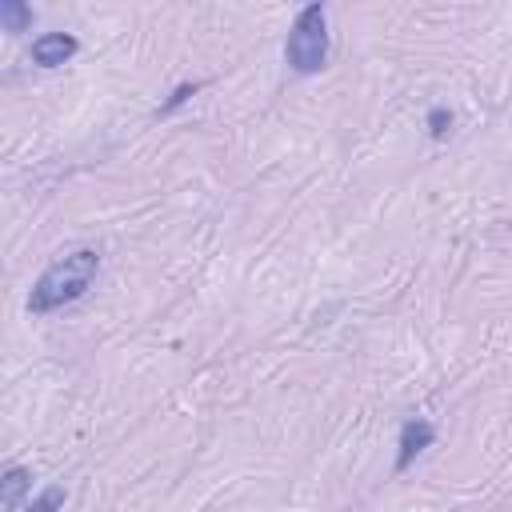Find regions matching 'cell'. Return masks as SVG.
Returning a JSON list of instances; mask_svg holds the SVG:
<instances>
[{
    "mask_svg": "<svg viewBox=\"0 0 512 512\" xmlns=\"http://www.w3.org/2000/svg\"><path fill=\"white\" fill-rule=\"evenodd\" d=\"M432 440H436V428L428 424V420H404V428H400V452H396V472H408L412 468V460L424 452V448H432Z\"/></svg>",
    "mask_w": 512,
    "mask_h": 512,
    "instance_id": "3",
    "label": "cell"
},
{
    "mask_svg": "<svg viewBox=\"0 0 512 512\" xmlns=\"http://www.w3.org/2000/svg\"><path fill=\"white\" fill-rule=\"evenodd\" d=\"M0 24H4L8 32H24V28L32 24V8L20 4V0H0Z\"/></svg>",
    "mask_w": 512,
    "mask_h": 512,
    "instance_id": "6",
    "label": "cell"
},
{
    "mask_svg": "<svg viewBox=\"0 0 512 512\" xmlns=\"http://www.w3.org/2000/svg\"><path fill=\"white\" fill-rule=\"evenodd\" d=\"M448 128H452V112H448L444 104H432V108H428V136H432V140H444Z\"/></svg>",
    "mask_w": 512,
    "mask_h": 512,
    "instance_id": "7",
    "label": "cell"
},
{
    "mask_svg": "<svg viewBox=\"0 0 512 512\" xmlns=\"http://www.w3.org/2000/svg\"><path fill=\"white\" fill-rule=\"evenodd\" d=\"M72 56H76V36L68 32H44L40 40H32V60L40 68H60Z\"/></svg>",
    "mask_w": 512,
    "mask_h": 512,
    "instance_id": "4",
    "label": "cell"
},
{
    "mask_svg": "<svg viewBox=\"0 0 512 512\" xmlns=\"http://www.w3.org/2000/svg\"><path fill=\"white\" fill-rule=\"evenodd\" d=\"M28 484H32V476H28V468H4V480H0V508L4 512H16V504H20V496L28 492Z\"/></svg>",
    "mask_w": 512,
    "mask_h": 512,
    "instance_id": "5",
    "label": "cell"
},
{
    "mask_svg": "<svg viewBox=\"0 0 512 512\" xmlns=\"http://www.w3.org/2000/svg\"><path fill=\"white\" fill-rule=\"evenodd\" d=\"M96 272H100V252H96V248H76V252L60 256V260L48 264V268L40 272V280L32 284L28 308L44 316V312H56V308L80 300V296L92 288Z\"/></svg>",
    "mask_w": 512,
    "mask_h": 512,
    "instance_id": "1",
    "label": "cell"
},
{
    "mask_svg": "<svg viewBox=\"0 0 512 512\" xmlns=\"http://www.w3.org/2000/svg\"><path fill=\"white\" fill-rule=\"evenodd\" d=\"M196 92H200V84H176V88H172V96H168V100H164V104H160L156 112H160V116H168L172 108H180V104H188V100H192Z\"/></svg>",
    "mask_w": 512,
    "mask_h": 512,
    "instance_id": "8",
    "label": "cell"
},
{
    "mask_svg": "<svg viewBox=\"0 0 512 512\" xmlns=\"http://www.w3.org/2000/svg\"><path fill=\"white\" fill-rule=\"evenodd\" d=\"M60 504H64V488H44V492L24 508V512H56Z\"/></svg>",
    "mask_w": 512,
    "mask_h": 512,
    "instance_id": "9",
    "label": "cell"
},
{
    "mask_svg": "<svg viewBox=\"0 0 512 512\" xmlns=\"http://www.w3.org/2000/svg\"><path fill=\"white\" fill-rule=\"evenodd\" d=\"M284 60L300 76H312L324 68V60H328V12H324V4H308L296 12L288 40H284Z\"/></svg>",
    "mask_w": 512,
    "mask_h": 512,
    "instance_id": "2",
    "label": "cell"
}]
</instances>
